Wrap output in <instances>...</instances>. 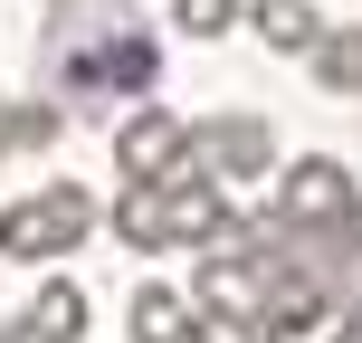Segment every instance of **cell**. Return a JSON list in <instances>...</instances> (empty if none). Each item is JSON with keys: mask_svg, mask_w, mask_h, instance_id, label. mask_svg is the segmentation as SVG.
<instances>
[{"mask_svg": "<svg viewBox=\"0 0 362 343\" xmlns=\"http://www.w3.org/2000/svg\"><path fill=\"white\" fill-rule=\"evenodd\" d=\"M191 306H200V325H238V315H267V277H257L238 248H200Z\"/></svg>", "mask_w": 362, "mask_h": 343, "instance_id": "obj_6", "label": "cell"}, {"mask_svg": "<svg viewBox=\"0 0 362 343\" xmlns=\"http://www.w3.org/2000/svg\"><path fill=\"white\" fill-rule=\"evenodd\" d=\"M0 334H10V325H0Z\"/></svg>", "mask_w": 362, "mask_h": 343, "instance_id": "obj_21", "label": "cell"}, {"mask_svg": "<svg viewBox=\"0 0 362 343\" xmlns=\"http://www.w3.org/2000/svg\"><path fill=\"white\" fill-rule=\"evenodd\" d=\"M200 343H276L257 315H238V325H200Z\"/></svg>", "mask_w": 362, "mask_h": 343, "instance_id": "obj_15", "label": "cell"}, {"mask_svg": "<svg viewBox=\"0 0 362 343\" xmlns=\"http://www.w3.org/2000/svg\"><path fill=\"white\" fill-rule=\"evenodd\" d=\"M29 325L48 343H86V286H76V277H48V286L29 296Z\"/></svg>", "mask_w": 362, "mask_h": 343, "instance_id": "obj_12", "label": "cell"}, {"mask_svg": "<svg viewBox=\"0 0 362 343\" xmlns=\"http://www.w3.org/2000/svg\"><path fill=\"white\" fill-rule=\"evenodd\" d=\"M248 29H257V48L305 57L315 38H325V10H305V0H248Z\"/></svg>", "mask_w": 362, "mask_h": 343, "instance_id": "obj_11", "label": "cell"}, {"mask_svg": "<svg viewBox=\"0 0 362 343\" xmlns=\"http://www.w3.org/2000/svg\"><path fill=\"white\" fill-rule=\"evenodd\" d=\"M181 115H163V105H144V115H124L115 124V163H124V181H172L181 172Z\"/></svg>", "mask_w": 362, "mask_h": 343, "instance_id": "obj_7", "label": "cell"}, {"mask_svg": "<svg viewBox=\"0 0 362 343\" xmlns=\"http://www.w3.org/2000/svg\"><path fill=\"white\" fill-rule=\"evenodd\" d=\"M276 210H286L296 229H344L353 172L334 163V153H296V163H276Z\"/></svg>", "mask_w": 362, "mask_h": 343, "instance_id": "obj_5", "label": "cell"}, {"mask_svg": "<svg viewBox=\"0 0 362 343\" xmlns=\"http://www.w3.org/2000/svg\"><path fill=\"white\" fill-rule=\"evenodd\" d=\"M105 229H115V248H134V257L172 248L163 238V181H124V191L105 200Z\"/></svg>", "mask_w": 362, "mask_h": 343, "instance_id": "obj_9", "label": "cell"}, {"mask_svg": "<svg viewBox=\"0 0 362 343\" xmlns=\"http://www.w3.org/2000/svg\"><path fill=\"white\" fill-rule=\"evenodd\" d=\"M305 76L325 95H362V19H325V38L305 48Z\"/></svg>", "mask_w": 362, "mask_h": 343, "instance_id": "obj_10", "label": "cell"}, {"mask_svg": "<svg viewBox=\"0 0 362 343\" xmlns=\"http://www.w3.org/2000/svg\"><path fill=\"white\" fill-rule=\"evenodd\" d=\"M48 86H57L67 115H95V105H115V95H153L163 86V38H153V19L124 10V0H57Z\"/></svg>", "mask_w": 362, "mask_h": 343, "instance_id": "obj_1", "label": "cell"}, {"mask_svg": "<svg viewBox=\"0 0 362 343\" xmlns=\"http://www.w3.org/2000/svg\"><path fill=\"white\" fill-rule=\"evenodd\" d=\"M286 153H276V124L267 115H200L191 134H181V172H210V181H267Z\"/></svg>", "mask_w": 362, "mask_h": 343, "instance_id": "obj_3", "label": "cell"}, {"mask_svg": "<svg viewBox=\"0 0 362 343\" xmlns=\"http://www.w3.org/2000/svg\"><path fill=\"white\" fill-rule=\"evenodd\" d=\"M163 238H172V248H229V238H238L229 181H210V172H172V181H163Z\"/></svg>", "mask_w": 362, "mask_h": 343, "instance_id": "obj_4", "label": "cell"}, {"mask_svg": "<svg viewBox=\"0 0 362 343\" xmlns=\"http://www.w3.org/2000/svg\"><path fill=\"white\" fill-rule=\"evenodd\" d=\"M48 10H57V0H48Z\"/></svg>", "mask_w": 362, "mask_h": 343, "instance_id": "obj_22", "label": "cell"}, {"mask_svg": "<svg viewBox=\"0 0 362 343\" xmlns=\"http://www.w3.org/2000/svg\"><path fill=\"white\" fill-rule=\"evenodd\" d=\"M325 343H362V325H344V315H334V325H325Z\"/></svg>", "mask_w": 362, "mask_h": 343, "instance_id": "obj_16", "label": "cell"}, {"mask_svg": "<svg viewBox=\"0 0 362 343\" xmlns=\"http://www.w3.org/2000/svg\"><path fill=\"white\" fill-rule=\"evenodd\" d=\"M344 325H362V286H353V296H344Z\"/></svg>", "mask_w": 362, "mask_h": 343, "instance_id": "obj_19", "label": "cell"}, {"mask_svg": "<svg viewBox=\"0 0 362 343\" xmlns=\"http://www.w3.org/2000/svg\"><path fill=\"white\" fill-rule=\"evenodd\" d=\"M0 153H10V95H0Z\"/></svg>", "mask_w": 362, "mask_h": 343, "instance_id": "obj_20", "label": "cell"}, {"mask_svg": "<svg viewBox=\"0 0 362 343\" xmlns=\"http://www.w3.org/2000/svg\"><path fill=\"white\" fill-rule=\"evenodd\" d=\"M248 19V0H172V29L181 38H229Z\"/></svg>", "mask_w": 362, "mask_h": 343, "instance_id": "obj_14", "label": "cell"}, {"mask_svg": "<svg viewBox=\"0 0 362 343\" xmlns=\"http://www.w3.org/2000/svg\"><path fill=\"white\" fill-rule=\"evenodd\" d=\"M124 334L134 343H200V306L181 286H153V277H144V286L124 296Z\"/></svg>", "mask_w": 362, "mask_h": 343, "instance_id": "obj_8", "label": "cell"}, {"mask_svg": "<svg viewBox=\"0 0 362 343\" xmlns=\"http://www.w3.org/2000/svg\"><path fill=\"white\" fill-rule=\"evenodd\" d=\"M67 134V105L57 95H10V153H48Z\"/></svg>", "mask_w": 362, "mask_h": 343, "instance_id": "obj_13", "label": "cell"}, {"mask_svg": "<svg viewBox=\"0 0 362 343\" xmlns=\"http://www.w3.org/2000/svg\"><path fill=\"white\" fill-rule=\"evenodd\" d=\"M0 343H48V334H38V325H10V334H0Z\"/></svg>", "mask_w": 362, "mask_h": 343, "instance_id": "obj_18", "label": "cell"}, {"mask_svg": "<svg viewBox=\"0 0 362 343\" xmlns=\"http://www.w3.org/2000/svg\"><path fill=\"white\" fill-rule=\"evenodd\" d=\"M344 238H353V248H362V191H353V210H344Z\"/></svg>", "mask_w": 362, "mask_h": 343, "instance_id": "obj_17", "label": "cell"}, {"mask_svg": "<svg viewBox=\"0 0 362 343\" xmlns=\"http://www.w3.org/2000/svg\"><path fill=\"white\" fill-rule=\"evenodd\" d=\"M95 229H105V200H95L86 181H48V191H29V200H10V210H0V257L48 267V257L86 248Z\"/></svg>", "mask_w": 362, "mask_h": 343, "instance_id": "obj_2", "label": "cell"}]
</instances>
